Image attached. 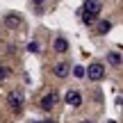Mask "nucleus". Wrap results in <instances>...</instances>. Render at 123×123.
<instances>
[{
  "label": "nucleus",
  "instance_id": "10",
  "mask_svg": "<svg viewBox=\"0 0 123 123\" xmlns=\"http://www.w3.org/2000/svg\"><path fill=\"white\" fill-rule=\"evenodd\" d=\"M107 62H110L112 66H119L121 64V55L119 53H110V55H107Z\"/></svg>",
  "mask_w": 123,
  "mask_h": 123
},
{
  "label": "nucleus",
  "instance_id": "6",
  "mask_svg": "<svg viewBox=\"0 0 123 123\" xmlns=\"http://www.w3.org/2000/svg\"><path fill=\"white\" fill-rule=\"evenodd\" d=\"M53 73L57 75V78H68V73H71V66H68V64H64V62H59V64H55Z\"/></svg>",
  "mask_w": 123,
  "mask_h": 123
},
{
  "label": "nucleus",
  "instance_id": "4",
  "mask_svg": "<svg viewBox=\"0 0 123 123\" xmlns=\"http://www.w3.org/2000/svg\"><path fill=\"white\" fill-rule=\"evenodd\" d=\"M57 100H59V96H57L55 91H53V93H46V96L41 98V110L50 112V110H53L55 105H57Z\"/></svg>",
  "mask_w": 123,
  "mask_h": 123
},
{
  "label": "nucleus",
  "instance_id": "13",
  "mask_svg": "<svg viewBox=\"0 0 123 123\" xmlns=\"http://www.w3.org/2000/svg\"><path fill=\"white\" fill-rule=\"evenodd\" d=\"M27 50H30V53H39V43H37V41H32V43H27Z\"/></svg>",
  "mask_w": 123,
  "mask_h": 123
},
{
  "label": "nucleus",
  "instance_id": "9",
  "mask_svg": "<svg viewBox=\"0 0 123 123\" xmlns=\"http://www.w3.org/2000/svg\"><path fill=\"white\" fill-rule=\"evenodd\" d=\"M110 30H112V23H110V21H100V23H96V34H107Z\"/></svg>",
  "mask_w": 123,
  "mask_h": 123
},
{
  "label": "nucleus",
  "instance_id": "16",
  "mask_svg": "<svg viewBox=\"0 0 123 123\" xmlns=\"http://www.w3.org/2000/svg\"><path fill=\"white\" fill-rule=\"evenodd\" d=\"M43 123H53V121H43Z\"/></svg>",
  "mask_w": 123,
  "mask_h": 123
},
{
  "label": "nucleus",
  "instance_id": "3",
  "mask_svg": "<svg viewBox=\"0 0 123 123\" xmlns=\"http://www.w3.org/2000/svg\"><path fill=\"white\" fill-rule=\"evenodd\" d=\"M64 100H66V105H71V107H80L82 105V96H80V91H75V89H68V91H66Z\"/></svg>",
  "mask_w": 123,
  "mask_h": 123
},
{
  "label": "nucleus",
  "instance_id": "11",
  "mask_svg": "<svg viewBox=\"0 0 123 123\" xmlns=\"http://www.w3.org/2000/svg\"><path fill=\"white\" fill-rule=\"evenodd\" d=\"M9 75H12V68H7V66H0V80H7Z\"/></svg>",
  "mask_w": 123,
  "mask_h": 123
},
{
  "label": "nucleus",
  "instance_id": "5",
  "mask_svg": "<svg viewBox=\"0 0 123 123\" xmlns=\"http://www.w3.org/2000/svg\"><path fill=\"white\" fill-rule=\"evenodd\" d=\"M7 100H9V105H12V110L18 112V110L23 107V93H21V91H9Z\"/></svg>",
  "mask_w": 123,
  "mask_h": 123
},
{
  "label": "nucleus",
  "instance_id": "12",
  "mask_svg": "<svg viewBox=\"0 0 123 123\" xmlns=\"http://www.w3.org/2000/svg\"><path fill=\"white\" fill-rule=\"evenodd\" d=\"M73 75H75V78H84V66H75V68H73Z\"/></svg>",
  "mask_w": 123,
  "mask_h": 123
},
{
  "label": "nucleus",
  "instance_id": "15",
  "mask_svg": "<svg viewBox=\"0 0 123 123\" xmlns=\"http://www.w3.org/2000/svg\"><path fill=\"white\" fill-rule=\"evenodd\" d=\"M80 123H93V121H89V119H87V121H80Z\"/></svg>",
  "mask_w": 123,
  "mask_h": 123
},
{
  "label": "nucleus",
  "instance_id": "8",
  "mask_svg": "<svg viewBox=\"0 0 123 123\" xmlns=\"http://www.w3.org/2000/svg\"><path fill=\"white\" fill-rule=\"evenodd\" d=\"M5 25L16 30V27L21 25V16H16V14H7V16H5Z\"/></svg>",
  "mask_w": 123,
  "mask_h": 123
},
{
  "label": "nucleus",
  "instance_id": "7",
  "mask_svg": "<svg viewBox=\"0 0 123 123\" xmlns=\"http://www.w3.org/2000/svg\"><path fill=\"white\" fill-rule=\"evenodd\" d=\"M53 50L55 53H66V50H68V41H66L64 37H57L55 43H53Z\"/></svg>",
  "mask_w": 123,
  "mask_h": 123
},
{
  "label": "nucleus",
  "instance_id": "17",
  "mask_svg": "<svg viewBox=\"0 0 123 123\" xmlns=\"http://www.w3.org/2000/svg\"><path fill=\"white\" fill-rule=\"evenodd\" d=\"M34 123H43V121H34Z\"/></svg>",
  "mask_w": 123,
  "mask_h": 123
},
{
  "label": "nucleus",
  "instance_id": "18",
  "mask_svg": "<svg viewBox=\"0 0 123 123\" xmlns=\"http://www.w3.org/2000/svg\"><path fill=\"white\" fill-rule=\"evenodd\" d=\"M107 123H116V121H107Z\"/></svg>",
  "mask_w": 123,
  "mask_h": 123
},
{
  "label": "nucleus",
  "instance_id": "2",
  "mask_svg": "<svg viewBox=\"0 0 123 123\" xmlns=\"http://www.w3.org/2000/svg\"><path fill=\"white\" fill-rule=\"evenodd\" d=\"M84 75H87L91 82H100V80L105 78V66H103L100 62H93V64H89V68L84 71Z\"/></svg>",
  "mask_w": 123,
  "mask_h": 123
},
{
  "label": "nucleus",
  "instance_id": "14",
  "mask_svg": "<svg viewBox=\"0 0 123 123\" xmlns=\"http://www.w3.org/2000/svg\"><path fill=\"white\" fill-rule=\"evenodd\" d=\"M32 2H34L37 7H41V5H43V0H32Z\"/></svg>",
  "mask_w": 123,
  "mask_h": 123
},
{
  "label": "nucleus",
  "instance_id": "1",
  "mask_svg": "<svg viewBox=\"0 0 123 123\" xmlns=\"http://www.w3.org/2000/svg\"><path fill=\"white\" fill-rule=\"evenodd\" d=\"M100 9H103L100 0H87L84 7H82V21H84V25H93L96 18H98V14H100Z\"/></svg>",
  "mask_w": 123,
  "mask_h": 123
}]
</instances>
